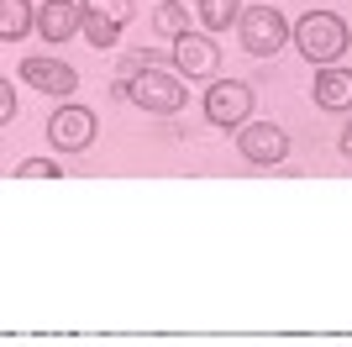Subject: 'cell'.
<instances>
[{"instance_id": "6da1fadb", "label": "cell", "mask_w": 352, "mask_h": 347, "mask_svg": "<svg viewBox=\"0 0 352 347\" xmlns=\"http://www.w3.org/2000/svg\"><path fill=\"white\" fill-rule=\"evenodd\" d=\"M294 48L316 63V69H337V58L347 53V21L331 11H305L294 21Z\"/></svg>"}, {"instance_id": "7a4b0ae2", "label": "cell", "mask_w": 352, "mask_h": 347, "mask_svg": "<svg viewBox=\"0 0 352 347\" xmlns=\"http://www.w3.org/2000/svg\"><path fill=\"white\" fill-rule=\"evenodd\" d=\"M126 101L142 105L147 116H174V111H184L190 90H184V74H163L158 63H153V69H142L132 85H126Z\"/></svg>"}, {"instance_id": "3957f363", "label": "cell", "mask_w": 352, "mask_h": 347, "mask_svg": "<svg viewBox=\"0 0 352 347\" xmlns=\"http://www.w3.org/2000/svg\"><path fill=\"white\" fill-rule=\"evenodd\" d=\"M236 37H242V53L274 58V53L294 37V27L279 16V6H248V11H242V21H236Z\"/></svg>"}, {"instance_id": "277c9868", "label": "cell", "mask_w": 352, "mask_h": 347, "mask_svg": "<svg viewBox=\"0 0 352 347\" xmlns=\"http://www.w3.org/2000/svg\"><path fill=\"white\" fill-rule=\"evenodd\" d=\"M206 121L210 127H248L252 121V85L248 79H216V85L206 90Z\"/></svg>"}, {"instance_id": "5b68a950", "label": "cell", "mask_w": 352, "mask_h": 347, "mask_svg": "<svg viewBox=\"0 0 352 347\" xmlns=\"http://www.w3.org/2000/svg\"><path fill=\"white\" fill-rule=\"evenodd\" d=\"M236 153L248 163H284L289 158V132L279 121H248V127H236Z\"/></svg>"}, {"instance_id": "8992f818", "label": "cell", "mask_w": 352, "mask_h": 347, "mask_svg": "<svg viewBox=\"0 0 352 347\" xmlns=\"http://www.w3.org/2000/svg\"><path fill=\"white\" fill-rule=\"evenodd\" d=\"M47 143L58 147V153H85V147L95 143V111H85V105H63V111H53V121H47Z\"/></svg>"}, {"instance_id": "52a82bcc", "label": "cell", "mask_w": 352, "mask_h": 347, "mask_svg": "<svg viewBox=\"0 0 352 347\" xmlns=\"http://www.w3.org/2000/svg\"><path fill=\"white\" fill-rule=\"evenodd\" d=\"M37 32H43V43L63 48L74 32H85V6L79 0H43L37 6Z\"/></svg>"}, {"instance_id": "ba28073f", "label": "cell", "mask_w": 352, "mask_h": 347, "mask_svg": "<svg viewBox=\"0 0 352 347\" xmlns=\"http://www.w3.org/2000/svg\"><path fill=\"white\" fill-rule=\"evenodd\" d=\"M216 63H221V48L210 43L206 32H184L174 43V69L184 74V79H210Z\"/></svg>"}, {"instance_id": "9c48e42d", "label": "cell", "mask_w": 352, "mask_h": 347, "mask_svg": "<svg viewBox=\"0 0 352 347\" xmlns=\"http://www.w3.org/2000/svg\"><path fill=\"white\" fill-rule=\"evenodd\" d=\"M21 79H27L32 90H43V95H63V101L79 90V74H74L63 58H27V63H21Z\"/></svg>"}, {"instance_id": "30bf717a", "label": "cell", "mask_w": 352, "mask_h": 347, "mask_svg": "<svg viewBox=\"0 0 352 347\" xmlns=\"http://www.w3.org/2000/svg\"><path fill=\"white\" fill-rule=\"evenodd\" d=\"M310 95L321 111H352V69H321Z\"/></svg>"}, {"instance_id": "8fae6325", "label": "cell", "mask_w": 352, "mask_h": 347, "mask_svg": "<svg viewBox=\"0 0 352 347\" xmlns=\"http://www.w3.org/2000/svg\"><path fill=\"white\" fill-rule=\"evenodd\" d=\"M32 27H37L32 0H0V37H6V43H21Z\"/></svg>"}, {"instance_id": "7c38bea8", "label": "cell", "mask_w": 352, "mask_h": 347, "mask_svg": "<svg viewBox=\"0 0 352 347\" xmlns=\"http://www.w3.org/2000/svg\"><path fill=\"white\" fill-rule=\"evenodd\" d=\"M242 0H195V16L206 21V32H232L236 21H242Z\"/></svg>"}, {"instance_id": "4fadbf2b", "label": "cell", "mask_w": 352, "mask_h": 347, "mask_svg": "<svg viewBox=\"0 0 352 347\" xmlns=\"http://www.w3.org/2000/svg\"><path fill=\"white\" fill-rule=\"evenodd\" d=\"M190 0H158V11H153V27L168 37V43H179L184 32H190Z\"/></svg>"}, {"instance_id": "5bb4252c", "label": "cell", "mask_w": 352, "mask_h": 347, "mask_svg": "<svg viewBox=\"0 0 352 347\" xmlns=\"http://www.w3.org/2000/svg\"><path fill=\"white\" fill-rule=\"evenodd\" d=\"M85 37H89V48H116V37H121V21H111V16H95V11H85Z\"/></svg>"}, {"instance_id": "9a60e30c", "label": "cell", "mask_w": 352, "mask_h": 347, "mask_svg": "<svg viewBox=\"0 0 352 347\" xmlns=\"http://www.w3.org/2000/svg\"><path fill=\"white\" fill-rule=\"evenodd\" d=\"M85 11H95V16H111V21H121L126 27V16H132V0H79Z\"/></svg>"}, {"instance_id": "2e32d148", "label": "cell", "mask_w": 352, "mask_h": 347, "mask_svg": "<svg viewBox=\"0 0 352 347\" xmlns=\"http://www.w3.org/2000/svg\"><path fill=\"white\" fill-rule=\"evenodd\" d=\"M16 174H21V179H53V174H63V169L53 158H21V163H16Z\"/></svg>"}, {"instance_id": "e0dca14e", "label": "cell", "mask_w": 352, "mask_h": 347, "mask_svg": "<svg viewBox=\"0 0 352 347\" xmlns=\"http://www.w3.org/2000/svg\"><path fill=\"white\" fill-rule=\"evenodd\" d=\"M0 121H16V85L0 79Z\"/></svg>"}, {"instance_id": "ac0fdd59", "label": "cell", "mask_w": 352, "mask_h": 347, "mask_svg": "<svg viewBox=\"0 0 352 347\" xmlns=\"http://www.w3.org/2000/svg\"><path fill=\"white\" fill-rule=\"evenodd\" d=\"M342 153H347V158H352V121H347V127H342Z\"/></svg>"}]
</instances>
